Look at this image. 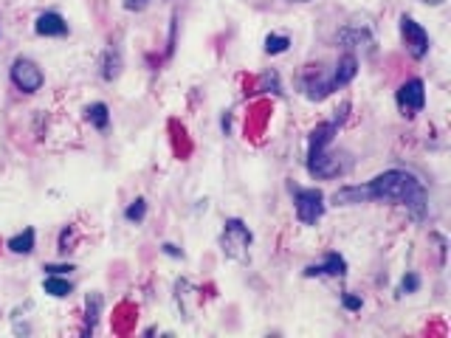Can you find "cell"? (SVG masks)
<instances>
[{
	"mask_svg": "<svg viewBox=\"0 0 451 338\" xmlns=\"http://www.w3.org/2000/svg\"><path fill=\"white\" fill-rule=\"evenodd\" d=\"M364 189V203L367 200H386V203H400L412 212V217H426L429 209V197H426V186L406 169H386L376 175L370 183L361 186Z\"/></svg>",
	"mask_w": 451,
	"mask_h": 338,
	"instance_id": "1",
	"label": "cell"
},
{
	"mask_svg": "<svg viewBox=\"0 0 451 338\" xmlns=\"http://www.w3.org/2000/svg\"><path fill=\"white\" fill-rule=\"evenodd\" d=\"M218 243H221V251H223L226 259L240 262V265H248V262H251L254 234H251V229H248L240 217H228V220H226Z\"/></svg>",
	"mask_w": 451,
	"mask_h": 338,
	"instance_id": "2",
	"label": "cell"
},
{
	"mask_svg": "<svg viewBox=\"0 0 451 338\" xmlns=\"http://www.w3.org/2000/svg\"><path fill=\"white\" fill-rule=\"evenodd\" d=\"M353 169V156L350 153H333L330 147L327 150H316V153H307V172L310 178L316 180H333V178H344L350 175Z\"/></svg>",
	"mask_w": 451,
	"mask_h": 338,
	"instance_id": "3",
	"label": "cell"
},
{
	"mask_svg": "<svg viewBox=\"0 0 451 338\" xmlns=\"http://www.w3.org/2000/svg\"><path fill=\"white\" fill-rule=\"evenodd\" d=\"M291 195H294L297 220H299L302 226H316V223L324 217L327 203H324V192H322V189H316V186L304 189V186L291 183Z\"/></svg>",
	"mask_w": 451,
	"mask_h": 338,
	"instance_id": "4",
	"label": "cell"
},
{
	"mask_svg": "<svg viewBox=\"0 0 451 338\" xmlns=\"http://www.w3.org/2000/svg\"><path fill=\"white\" fill-rule=\"evenodd\" d=\"M398 28H400V40H403L409 57H412V60H423V57L429 54V48H432L429 31H426L415 17H409V14H400Z\"/></svg>",
	"mask_w": 451,
	"mask_h": 338,
	"instance_id": "5",
	"label": "cell"
},
{
	"mask_svg": "<svg viewBox=\"0 0 451 338\" xmlns=\"http://www.w3.org/2000/svg\"><path fill=\"white\" fill-rule=\"evenodd\" d=\"M9 77H11V84L20 90V93H37L43 84H46V74H43V68L34 62V60H28V57H17L14 62H11V68H9Z\"/></svg>",
	"mask_w": 451,
	"mask_h": 338,
	"instance_id": "6",
	"label": "cell"
},
{
	"mask_svg": "<svg viewBox=\"0 0 451 338\" xmlns=\"http://www.w3.org/2000/svg\"><path fill=\"white\" fill-rule=\"evenodd\" d=\"M395 102H398L400 116H406V119L418 116V113L426 107V84H423V80H418V77H415V80H406V82L398 87Z\"/></svg>",
	"mask_w": 451,
	"mask_h": 338,
	"instance_id": "7",
	"label": "cell"
},
{
	"mask_svg": "<svg viewBox=\"0 0 451 338\" xmlns=\"http://www.w3.org/2000/svg\"><path fill=\"white\" fill-rule=\"evenodd\" d=\"M339 87L333 82V74H322L319 68H307L304 77H302V93L310 99V102H322L327 99L330 93H336Z\"/></svg>",
	"mask_w": 451,
	"mask_h": 338,
	"instance_id": "8",
	"label": "cell"
},
{
	"mask_svg": "<svg viewBox=\"0 0 451 338\" xmlns=\"http://www.w3.org/2000/svg\"><path fill=\"white\" fill-rule=\"evenodd\" d=\"M302 273L307 279H313V276H336V279H341V276H347V259L339 251H327L319 265H307Z\"/></svg>",
	"mask_w": 451,
	"mask_h": 338,
	"instance_id": "9",
	"label": "cell"
},
{
	"mask_svg": "<svg viewBox=\"0 0 451 338\" xmlns=\"http://www.w3.org/2000/svg\"><path fill=\"white\" fill-rule=\"evenodd\" d=\"M34 31L40 37H65L71 28H68V23H65V17L60 11H43L37 17V23H34Z\"/></svg>",
	"mask_w": 451,
	"mask_h": 338,
	"instance_id": "10",
	"label": "cell"
},
{
	"mask_svg": "<svg viewBox=\"0 0 451 338\" xmlns=\"http://www.w3.org/2000/svg\"><path fill=\"white\" fill-rule=\"evenodd\" d=\"M122 68H124V62H122V51H119L116 45H107V48H105V54H102V62H99V74H102V80H105V82L119 80V77H122Z\"/></svg>",
	"mask_w": 451,
	"mask_h": 338,
	"instance_id": "11",
	"label": "cell"
},
{
	"mask_svg": "<svg viewBox=\"0 0 451 338\" xmlns=\"http://www.w3.org/2000/svg\"><path fill=\"white\" fill-rule=\"evenodd\" d=\"M102 307H105V299L99 290H90L85 296V325H82V333H93L96 325H99V316H102Z\"/></svg>",
	"mask_w": 451,
	"mask_h": 338,
	"instance_id": "12",
	"label": "cell"
},
{
	"mask_svg": "<svg viewBox=\"0 0 451 338\" xmlns=\"http://www.w3.org/2000/svg\"><path fill=\"white\" fill-rule=\"evenodd\" d=\"M195 293H198V290L192 288L189 279L181 276V279L175 282V305H178V310H181V316H184L186 322L192 319V299H195Z\"/></svg>",
	"mask_w": 451,
	"mask_h": 338,
	"instance_id": "13",
	"label": "cell"
},
{
	"mask_svg": "<svg viewBox=\"0 0 451 338\" xmlns=\"http://www.w3.org/2000/svg\"><path fill=\"white\" fill-rule=\"evenodd\" d=\"M356 74H359V60H356V54H344V57L336 62V68H333V82H336V87H344V84H350L356 80Z\"/></svg>",
	"mask_w": 451,
	"mask_h": 338,
	"instance_id": "14",
	"label": "cell"
},
{
	"mask_svg": "<svg viewBox=\"0 0 451 338\" xmlns=\"http://www.w3.org/2000/svg\"><path fill=\"white\" fill-rule=\"evenodd\" d=\"M339 43L344 48H361V45H373V34L364 31L361 26H347L339 31Z\"/></svg>",
	"mask_w": 451,
	"mask_h": 338,
	"instance_id": "15",
	"label": "cell"
},
{
	"mask_svg": "<svg viewBox=\"0 0 451 338\" xmlns=\"http://www.w3.org/2000/svg\"><path fill=\"white\" fill-rule=\"evenodd\" d=\"M34 246H37V231L28 226V229H23L20 234H14L9 243H6V249L11 254H31L34 251Z\"/></svg>",
	"mask_w": 451,
	"mask_h": 338,
	"instance_id": "16",
	"label": "cell"
},
{
	"mask_svg": "<svg viewBox=\"0 0 451 338\" xmlns=\"http://www.w3.org/2000/svg\"><path fill=\"white\" fill-rule=\"evenodd\" d=\"M85 119L99 130V133H105L107 127H110V110H107V104L105 102H93V104H87L85 107Z\"/></svg>",
	"mask_w": 451,
	"mask_h": 338,
	"instance_id": "17",
	"label": "cell"
},
{
	"mask_svg": "<svg viewBox=\"0 0 451 338\" xmlns=\"http://www.w3.org/2000/svg\"><path fill=\"white\" fill-rule=\"evenodd\" d=\"M43 290H46L48 296H54V299H65V296L74 293V285H71L65 276H46V279H43Z\"/></svg>",
	"mask_w": 451,
	"mask_h": 338,
	"instance_id": "18",
	"label": "cell"
},
{
	"mask_svg": "<svg viewBox=\"0 0 451 338\" xmlns=\"http://www.w3.org/2000/svg\"><path fill=\"white\" fill-rule=\"evenodd\" d=\"M257 90L260 93H274V96H282V84H280V74L271 68V71H265L262 77H260V82H257Z\"/></svg>",
	"mask_w": 451,
	"mask_h": 338,
	"instance_id": "19",
	"label": "cell"
},
{
	"mask_svg": "<svg viewBox=\"0 0 451 338\" xmlns=\"http://www.w3.org/2000/svg\"><path fill=\"white\" fill-rule=\"evenodd\" d=\"M144 217H147V200H144V197H136V200L124 209V220L139 226V223H144Z\"/></svg>",
	"mask_w": 451,
	"mask_h": 338,
	"instance_id": "20",
	"label": "cell"
},
{
	"mask_svg": "<svg viewBox=\"0 0 451 338\" xmlns=\"http://www.w3.org/2000/svg\"><path fill=\"white\" fill-rule=\"evenodd\" d=\"M291 48V37L285 34H268L265 37V54H285Z\"/></svg>",
	"mask_w": 451,
	"mask_h": 338,
	"instance_id": "21",
	"label": "cell"
},
{
	"mask_svg": "<svg viewBox=\"0 0 451 338\" xmlns=\"http://www.w3.org/2000/svg\"><path fill=\"white\" fill-rule=\"evenodd\" d=\"M420 290V276L415 273V271H409L403 279H400V285H398V296H406V293H418Z\"/></svg>",
	"mask_w": 451,
	"mask_h": 338,
	"instance_id": "22",
	"label": "cell"
},
{
	"mask_svg": "<svg viewBox=\"0 0 451 338\" xmlns=\"http://www.w3.org/2000/svg\"><path fill=\"white\" fill-rule=\"evenodd\" d=\"M43 271H46V276H68V273L74 271V265H71V262H68V265H65V262H63V265H51V262H48V265H43Z\"/></svg>",
	"mask_w": 451,
	"mask_h": 338,
	"instance_id": "23",
	"label": "cell"
},
{
	"mask_svg": "<svg viewBox=\"0 0 451 338\" xmlns=\"http://www.w3.org/2000/svg\"><path fill=\"white\" fill-rule=\"evenodd\" d=\"M341 305H344V310L356 313V310H361V307H364V299H361V296H356V293H344V296H341Z\"/></svg>",
	"mask_w": 451,
	"mask_h": 338,
	"instance_id": "24",
	"label": "cell"
},
{
	"mask_svg": "<svg viewBox=\"0 0 451 338\" xmlns=\"http://www.w3.org/2000/svg\"><path fill=\"white\" fill-rule=\"evenodd\" d=\"M152 0H124V9L127 11H144Z\"/></svg>",
	"mask_w": 451,
	"mask_h": 338,
	"instance_id": "25",
	"label": "cell"
},
{
	"mask_svg": "<svg viewBox=\"0 0 451 338\" xmlns=\"http://www.w3.org/2000/svg\"><path fill=\"white\" fill-rule=\"evenodd\" d=\"M161 251L166 254V256H172V259H184V251H181L175 243H164V246H161Z\"/></svg>",
	"mask_w": 451,
	"mask_h": 338,
	"instance_id": "26",
	"label": "cell"
},
{
	"mask_svg": "<svg viewBox=\"0 0 451 338\" xmlns=\"http://www.w3.org/2000/svg\"><path fill=\"white\" fill-rule=\"evenodd\" d=\"M68 251H71V231L63 229V234H60V254H68Z\"/></svg>",
	"mask_w": 451,
	"mask_h": 338,
	"instance_id": "27",
	"label": "cell"
},
{
	"mask_svg": "<svg viewBox=\"0 0 451 338\" xmlns=\"http://www.w3.org/2000/svg\"><path fill=\"white\" fill-rule=\"evenodd\" d=\"M423 3H429V6H440L443 0H423Z\"/></svg>",
	"mask_w": 451,
	"mask_h": 338,
	"instance_id": "28",
	"label": "cell"
},
{
	"mask_svg": "<svg viewBox=\"0 0 451 338\" xmlns=\"http://www.w3.org/2000/svg\"><path fill=\"white\" fill-rule=\"evenodd\" d=\"M291 3H307V0H291Z\"/></svg>",
	"mask_w": 451,
	"mask_h": 338,
	"instance_id": "29",
	"label": "cell"
}]
</instances>
